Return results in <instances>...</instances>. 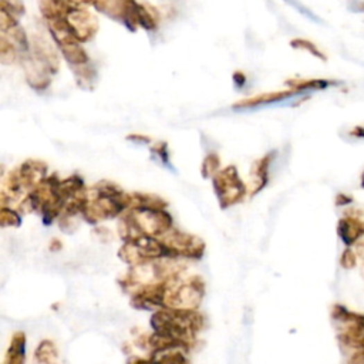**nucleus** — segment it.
<instances>
[{"instance_id":"1","label":"nucleus","mask_w":364,"mask_h":364,"mask_svg":"<svg viewBox=\"0 0 364 364\" xmlns=\"http://www.w3.org/2000/svg\"><path fill=\"white\" fill-rule=\"evenodd\" d=\"M212 178L218 198L223 208L239 202L245 197L246 188L241 181L235 166H228L222 171L219 170Z\"/></svg>"},{"instance_id":"2","label":"nucleus","mask_w":364,"mask_h":364,"mask_svg":"<svg viewBox=\"0 0 364 364\" xmlns=\"http://www.w3.org/2000/svg\"><path fill=\"white\" fill-rule=\"evenodd\" d=\"M64 20L70 33L80 43L92 40L98 31L97 19L92 15V12L86 9V6H70L64 13Z\"/></svg>"},{"instance_id":"3","label":"nucleus","mask_w":364,"mask_h":364,"mask_svg":"<svg viewBox=\"0 0 364 364\" xmlns=\"http://www.w3.org/2000/svg\"><path fill=\"white\" fill-rule=\"evenodd\" d=\"M307 96L299 92H293V90H288V92H279V93H269V94H262L257 98H250L246 101L239 103L238 105H235V110L238 111H245V110H258V108H263V107H270V105H279V104H284V103H289V101H299L306 98Z\"/></svg>"},{"instance_id":"4","label":"nucleus","mask_w":364,"mask_h":364,"mask_svg":"<svg viewBox=\"0 0 364 364\" xmlns=\"http://www.w3.org/2000/svg\"><path fill=\"white\" fill-rule=\"evenodd\" d=\"M293 92L303 93L306 96H309L315 92H322L327 90L329 87L333 86H339L338 81H331V80H323V78H311V80H292L286 83Z\"/></svg>"},{"instance_id":"5","label":"nucleus","mask_w":364,"mask_h":364,"mask_svg":"<svg viewBox=\"0 0 364 364\" xmlns=\"http://www.w3.org/2000/svg\"><path fill=\"white\" fill-rule=\"evenodd\" d=\"M339 235L346 245H353L358 238L364 235V223L352 216L342 219L339 223Z\"/></svg>"},{"instance_id":"6","label":"nucleus","mask_w":364,"mask_h":364,"mask_svg":"<svg viewBox=\"0 0 364 364\" xmlns=\"http://www.w3.org/2000/svg\"><path fill=\"white\" fill-rule=\"evenodd\" d=\"M6 364H24V336H15L9 349Z\"/></svg>"},{"instance_id":"7","label":"nucleus","mask_w":364,"mask_h":364,"mask_svg":"<svg viewBox=\"0 0 364 364\" xmlns=\"http://www.w3.org/2000/svg\"><path fill=\"white\" fill-rule=\"evenodd\" d=\"M36 360L39 364H55L58 363V352L51 342H43L36 350Z\"/></svg>"},{"instance_id":"8","label":"nucleus","mask_w":364,"mask_h":364,"mask_svg":"<svg viewBox=\"0 0 364 364\" xmlns=\"http://www.w3.org/2000/svg\"><path fill=\"white\" fill-rule=\"evenodd\" d=\"M20 215L17 211L9 208V207H0V227H17L20 225Z\"/></svg>"},{"instance_id":"9","label":"nucleus","mask_w":364,"mask_h":364,"mask_svg":"<svg viewBox=\"0 0 364 364\" xmlns=\"http://www.w3.org/2000/svg\"><path fill=\"white\" fill-rule=\"evenodd\" d=\"M291 44H292L293 49L304 50V51H307L309 54L315 55V58H318V59H320V60H326V55L318 49L316 44H313V43L309 42V40H304V39H295V40H292Z\"/></svg>"},{"instance_id":"10","label":"nucleus","mask_w":364,"mask_h":364,"mask_svg":"<svg viewBox=\"0 0 364 364\" xmlns=\"http://www.w3.org/2000/svg\"><path fill=\"white\" fill-rule=\"evenodd\" d=\"M218 171H219V157L216 154H209L202 164V173L205 177H214Z\"/></svg>"},{"instance_id":"11","label":"nucleus","mask_w":364,"mask_h":364,"mask_svg":"<svg viewBox=\"0 0 364 364\" xmlns=\"http://www.w3.org/2000/svg\"><path fill=\"white\" fill-rule=\"evenodd\" d=\"M356 263H357V255L354 254L353 250L347 249L343 254V257H342V265L345 268H347V269H352V268L356 266Z\"/></svg>"},{"instance_id":"12","label":"nucleus","mask_w":364,"mask_h":364,"mask_svg":"<svg viewBox=\"0 0 364 364\" xmlns=\"http://www.w3.org/2000/svg\"><path fill=\"white\" fill-rule=\"evenodd\" d=\"M234 84H235V87L236 89H242L245 87V84H246V76L242 73V71H236L234 74Z\"/></svg>"},{"instance_id":"13","label":"nucleus","mask_w":364,"mask_h":364,"mask_svg":"<svg viewBox=\"0 0 364 364\" xmlns=\"http://www.w3.org/2000/svg\"><path fill=\"white\" fill-rule=\"evenodd\" d=\"M361 185L364 187V174H363V180H361Z\"/></svg>"}]
</instances>
